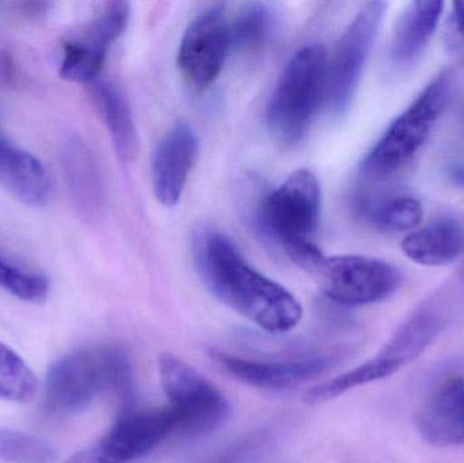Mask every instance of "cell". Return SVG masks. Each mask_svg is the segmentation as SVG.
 <instances>
[{"mask_svg":"<svg viewBox=\"0 0 464 463\" xmlns=\"http://www.w3.org/2000/svg\"><path fill=\"white\" fill-rule=\"evenodd\" d=\"M421 439L436 449L464 446V377L447 375L432 386L416 413Z\"/></svg>","mask_w":464,"mask_h":463,"instance_id":"obj_12","label":"cell"},{"mask_svg":"<svg viewBox=\"0 0 464 463\" xmlns=\"http://www.w3.org/2000/svg\"><path fill=\"white\" fill-rule=\"evenodd\" d=\"M160 382L173 415L174 432L198 437L219 429L228 416L230 404L222 391L204 375L171 353L158 359Z\"/></svg>","mask_w":464,"mask_h":463,"instance_id":"obj_6","label":"cell"},{"mask_svg":"<svg viewBox=\"0 0 464 463\" xmlns=\"http://www.w3.org/2000/svg\"><path fill=\"white\" fill-rule=\"evenodd\" d=\"M133 372L120 348L75 351L51 364L45 380V407L54 415L81 412L103 393H111L122 410H132Z\"/></svg>","mask_w":464,"mask_h":463,"instance_id":"obj_2","label":"cell"},{"mask_svg":"<svg viewBox=\"0 0 464 463\" xmlns=\"http://www.w3.org/2000/svg\"><path fill=\"white\" fill-rule=\"evenodd\" d=\"M0 459L11 463H52L53 448L41 438L14 429H0Z\"/></svg>","mask_w":464,"mask_h":463,"instance_id":"obj_26","label":"cell"},{"mask_svg":"<svg viewBox=\"0 0 464 463\" xmlns=\"http://www.w3.org/2000/svg\"><path fill=\"white\" fill-rule=\"evenodd\" d=\"M38 381L26 362L0 342V399L29 402L37 396Z\"/></svg>","mask_w":464,"mask_h":463,"instance_id":"obj_24","label":"cell"},{"mask_svg":"<svg viewBox=\"0 0 464 463\" xmlns=\"http://www.w3.org/2000/svg\"><path fill=\"white\" fill-rule=\"evenodd\" d=\"M443 329L440 315L430 307L414 312L382 348V355L403 367L413 363L435 342Z\"/></svg>","mask_w":464,"mask_h":463,"instance_id":"obj_20","label":"cell"},{"mask_svg":"<svg viewBox=\"0 0 464 463\" xmlns=\"http://www.w3.org/2000/svg\"><path fill=\"white\" fill-rule=\"evenodd\" d=\"M443 2H411L395 27L390 45V60L398 68H408L417 62L430 45L441 16Z\"/></svg>","mask_w":464,"mask_h":463,"instance_id":"obj_17","label":"cell"},{"mask_svg":"<svg viewBox=\"0 0 464 463\" xmlns=\"http://www.w3.org/2000/svg\"><path fill=\"white\" fill-rule=\"evenodd\" d=\"M451 73L441 72L397 117L365 155L362 176L384 179L409 165L432 135L451 95Z\"/></svg>","mask_w":464,"mask_h":463,"instance_id":"obj_5","label":"cell"},{"mask_svg":"<svg viewBox=\"0 0 464 463\" xmlns=\"http://www.w3.org/2000/svg\"><path fill=\"white\" fill-rule=\"evenodd\" d=\"M0 187L27 207H44L51 198L45 166L0 130Z\"/></svg>","mask_w":464,"mask_h":463,"instance_id":"obj_15","label":"cell"},{"mask_svg":"<svg viewBox=\"0 0 464 463\" xmlns=\"http://www.w3.org/2000/svg\"><path fill=\"white\" fill-rule=\"evenodd\" d=\"M327 53L324 46L297 51L284 68L266 109L270 135L283 146L304 138L322 102H326Z\"/></svg>","mask_w":464,"mask_h":463,"instance_id":"obj_4","label":"cell"},{"mask_svg":"<svg viewBox=\"0 0 464 463\" xmlns=\"http://www.w3.org/2000/svg\"><path fill=\"white\" fill-rule=\"evenodd\" d=\"M310 272L322 293L343 306L386 301L400 290L403 280L397 266L370 256H324Z\"/></svg>","mask_w":464,"mask_h":463,"instance_id":"obj_7","label":"cell"},{"mask_svg":"<svg viewBox=\"0 0 464 463\" xmlns=\"http://www.w3.org/2000/svg\"><path fill=\"white\" fill-rule=\"evenodd\" d=\"M359 211L373 225L395 233L416 230L424 217L422 204L411 196H400L386 200L364 198L360 201Z\"/></svg>","mask_w":464,"mask_h":463,"instance_id":"obj_22","label":"cell"},{"mask_svg":"<svg viewBox=\"0 0 464 463\" xmlns=\"http://www.w3.org/2000/svg\"><path fill=\"white\" fill-rule=\"evenodd\" d=\"M230 52L225 5H211L188 24L182 35L179 51L182 78L198 92L208 89L219 78Z\"/></svg>","mask_w":464,"mask_h":463,"instance_id":"obj_11","label":"cell"},{"mask_svg":"<svg viewBox=\"0 0 464 463\" xmlns=\"http://www.w3.org/2000/svg\"><path fill=\"white\" fill-rule=\"evenodd\" d=\"M230 24L231 52L250 54L261 51L273 30V14L264 3H247L240 8Z\"/></svg>","mask_w":464,"mask_h":463,"instance_id":"obj_23","label":"cell"},{"mask_svg":"<svg viewBox=\"0 0 464 463\" xmlns=\"http://www.w3.org/2000/svg\"><path fill=\"white\" fill-rule=\"evenodd\" d=\"M130 5L105 3L81 32L63 43L59 75L73 83H92L100 78L109 49L127 29Z\"/></svg>","mask_w":464,"mask_h":463,"instance_id":"obj_10","label":"cell"},{"mask_svg":"<svg viewBox=\"0 0 464 463\" xmlns=\"http://www.w3.org/2000/svg\"><path fill=\"white\" fill-rule=\"evenodd\" d=\"M60 162L73 206L86 219H94L103 206V187L94 155L78 136L65 139Z\"/></svg>","mask_w":464,"mask_h":463,"instance_id":"obj_16","label":"cell"},{"mask_svg":"<svg viewBox=\"0 0 464 463\" xmlns=\"http://www.w3.org/2000/svg\"><path fill=\"white\" fill-rule=\"evenodd\" d=\"M195 258L207 288L259 328L284 333L299 323L303 309L297 299L256 271L225 234L214 228L198 230Z\"/></svg>","mask_w":464,"mask_h":463,"instance_id":"obj_1","label":"cell"},{"mask_svg":"<svg viewBox=\"0 0 464 463\" xmlns=\"http://www.w3.org/2000/svg\"><path fill=\"white\" fill-rule=\"evenodd\" d=\"M452 24L464 43V2H455L452 5Z\"/></svg>","mask_w":464,"mask_h":463,"instance_id":"obj_28","label":"cell"},{"mask_svg":"<svg viewBox=\"0 0 464 463\" xmlns=\"http://www.w3.org/2000/svg\"><path fill=\"white\" fill-rule=\"evenodd\" d=\"M386 8L384 2L365 3L327 57L326 103L333 113L343 114L351 106Z\"/></svg>","mask_w":464,"mask_h":463,"instance_id":"obj_8","label":"cell"},{"mask_svg":"<svg viewBox=\"0 0 464 463\" xmlns=\"http://www.w3.org/2000/svg\"><path fill=\"white\" fill-rule=\"evenodd\" d=\"M90 87L92 101L111 133L117 155L130 162L138 152V135L127 100L119 87L101 76L92 82Z\"/></svg>","mask_w":464,"mask_h":463,"instance_id":"obj_19","label":"cell"},{"mask_svg":"<svg viewBox=\"0 0 464 463\" xmlns=\"http://www.w3.org/2000/svg\"><path fill=\"white\" fill-rule=\"evenodd\" d=\"M449 176L451 177L452 182L464 188V165L455 163L449 169Z\"/></svg>","mask_w":464,"mask_h":463,"instance_id":"obj_29","label":"cell"},{"mask_svg":"<svg viewBox=\"0 0 464 463\" xmlns=\"http://www.w3.org/2000/svg\"><path fill=\"white\" fill-rule=\"evenodd\" d=\"M209 356L220 370L239 382L267 391H285L311 382L340 361V355L294 362L248 361L217 350L209 351Z\"/></svg>","mask_w":464,"mask_h":463,"instance_id":"obj_13","label":"cell"},{"mask_svg":"<svg viewBox=\"0 0 464 463\" xmlns=\"http://www.w3.org/2000/svg\"><path fill=\"white\" fill-rule=\"evenodd\" d=\"M176 429L169 408L132 410L120 413L97 442L73 454L64 463H128L154 450Z\"/></svg>","mask_w":464,"mask_h":463,"instance_id":"obj_9","label":"cell"},{"mask_svg":"<svg viewBox=\"0 0 464 463\" xmlns=\"http://www.w3.org/2000/svg\"><path fill=\"white\" fill-rule=\"evenodd\" d=\"M250 445L251 442L240 443V445L235 446V448L226 451L223 456L218 457L217 459L209 463H237L242 458L243 454L247 453Z\"/></svg>","mask_w":464,"mask_h":463,"instance_id":"obj_27","label":"cell"},{"mask_svg":"<svg viewBox=\"0 0 464 463\" xmlns=\"http://www.w3.org/2000/svg\"><path fill=\"white\" fill-rule=\"evenodd\" d=\"M401 247L419 265H450L464 253V225L455 219L436 220L411 231Z\"/></svg>","mask_w":464,"mask_h":463,"instance_id":"obj_18","label":"cell"},{"mask_svg":"<svg viewBox=\"0 0 464 463\" xmlns=\"http://www.w3.org/2000/svg\"><path fill=\"white\" fill-rule=\"evenodd\" d=\"M0 288L27 304H44L49 295L45 275L21 265L0 252Z\"/></svg>","mask_w":464,"mask_h":463,"instance_id":"obj_25","label":"cell"},{"mask_svg":"<svg viewBox=\"0 0 464 463\" xmlns=\"http://www.w3.org/2000/svg\"><path fill=\"white\" fill-rule=\"evenodd\" d=\"M321 212V188L310 170L300 169L259 204L261 233L308 272L324 257L313 242Z\"/></svg>","mask_w":464,"mask_h":463,"instance_id":"obj_3","label":"cell"},{"mask_svg":"<svg viewBox=\"0 0 464 463\" xmlns=\"http://www.w3.org/2000/svg\"><path fill=\"white\" fill-rule=\"evenodd\" d=\"M402 369V364L398 363L394 359L378 353L375 358L370 359L365 363L360 364L333 380L326 381L321 385L314 386L313 389L305 391L303 401L307 405L324 404V402L343 396L352 389L386 380Z\"/></svg>","mask_w":464,"mask_h":463,"instance_id":"obj_21","label":"cell"},{"mask_svg":"<svg viewBox=\"0 0 464 463\" xmlns=\"http://www.w3.org/2000/svg\"><path fill=\"white\" fill-rule=\"evenodd\" d=\"M198 154V135L188 124H177L160 139L151 163L152 187L160 204L179 203Z\"/></svg>","mask_w":464,"mask_h":463,"instance_id":"obj_14","label":"cell"}]
</instances>
